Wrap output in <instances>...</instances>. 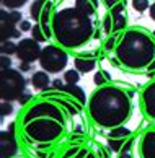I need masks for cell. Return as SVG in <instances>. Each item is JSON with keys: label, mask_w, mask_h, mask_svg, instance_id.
I'll return each instance as SVG.
<instances>
[{"label": "cell", "mask_w": 155, "mask_h": 158, "mask_svg": "<svg viewBox=\"0 0 155 158\" xmlns=\"http://www.w3.org/2000/svg\"><path fill=\"white\" fill-rule=\"evenodd\" d=\"M74 65L75 70H79L80 73L93 72L95 67H97V57L92 54H77L74 57Z\"/></svg>", "instance_id": "cell-13"}, {"label": "cell", "mask_w": 155, "mask_h": 158, "mask_svg": "<svg viewBox=\"0 0 155 158\" xmlns=\"http://www.w3.org/2000/svg\"><path fill=\"white\" fill-rule=\"evenodd\" d=\"M131 137H132V131L127 129L126 126L110 129V132H108V139H114V140H124V142H127Z\"/></svg>", "instance_id": "cell-19"}, {"label": "cell", "mask_w": 155, "mask_h": 158, "mask_svg": "<svg viewBox=\"0 0 155 158\" xmlns=\"http://www.w3.org/2000/svg\"><path fill=\"white\" fill-rule=\"evenodd\" d=\"M11 113H13V104H11L10 101H2L0 103V116H2V118H7V116H10Z\"/></svg>", "instance_id": "cell-28"}, {"label": "cell", "mask_w": 155, "mask_h": 158, "mask_svg": "<svg viewBox=\"0 0 155 158\" xmlns=\"http://www.w3.org/2000/svg\"><path fill=\"white\" fill-rule=\"evenodd\" d=\"M121 34L123 33H113L111 36L106 39V43H105V51L106 52H114L116 46L119 43V39H121Z\"/></svg>", "instance_id": "cell-24"}, {"label": "cell", "mask_w": 155, "mask_h": 158, "mask_svg": "<svg viewBox=\"0 0 155 158\" xmlns=\"http://www.w3.org/2000/svg\"><path fill=\"white\" fill-rule=\"evenodd\" d=\"M85 158H98V155L95 153V152H92V150H90V152H88V155H87Z\"/></svg>", "instance_id": "cell-34"}, {"label": "cell", "mask_w": 155, "mask_h": 158, "mask_svg": "<svg viewBox=\"0 0 155 158\" xmlns=\"http://www.w3.org/2000/svg\"><path fill=\"white\" fill-rule=\"evenodd\" d=\"M132 93L114 83L98 86L87 101V113L93 124L101 129L126 126L132 116Z\"/></svg>", "instance_id": "cell-2"}, {"label": "cell", "mask_w": 155, "mask_h": 158, "mask_svg": "<svg viewBox=\"0 0 155 158\" xmlns=\"http://www.w3.org/2000/svg\"><path fill=\"white\" fill-rule=\"evenodd\" d=\"M101 26H103V31L106 34H113L114 33V21H113V15L111 13H106L103 21H101Z\"/></svg>", "instance_id": "cell-26"}, {"label": "cell", "mask_w": 155, "mask_h": 158, "mask_svg": "<svg viewBox=\"0 0 155 158\" xmlns=\"http://www.w3.org/2000/svg\"><path fill=\"white\" fill-rule=\"evenodd\" d=\"M121 2H123V0H105V5L111 10V8H114L116 5H119Z\"/></svg>", "instance_id": "cell-31"}, {"label": "cell", "mask_w": 155, "mask_h": 158, "mask_svg": "<svg viewBox=\"0 0 155 158\" xmlns=\"http://www.w3.org/2000/svg\"><path fill=\"white\" fill-rule=\"evenodd\" d=\"M74 5H75V8L82 11L83 15H87V16H92L93 18V15H97V11H98V0H74Z\"/></svg>", "instance_id": "cell-17"}, {"label": "cell", "mask_w": 155, "mask_h": 158, "mask_svg": "<svg viewBox=\"0 0 155 158\" xmlns=\"http://www.w3.org/2000/svg\"><path fill=\"white\" fill-rule=\"evenodd\" d=\"M31 85H33L34 90L46 91L51 86V77H49V73L44 72V70H38V72H34L31 75Z\"/></svg>", "instance_id": "cell-15"}, {"label": "cell", "mask_w": 155, "mask_h": 158, "mask_svg": "<svg viewBox=\"0 0 155 158\" xmlns=\"http://www.w3.org/2000/svg\"><path fill=\"white\" fill-rule=\"evenodd\" d=\"M52 88L57 90V91L67 93L69 96H72L74 99H77V101L82 104V108H87L88 99H87L85 93H83V90L79 85H67V83H64V80H54L52 81Z\"/></svg>", "instance_id": "cell-12"}, {"label": "cell", "mask_w": 155, "mask_h": 158, "mask_svg": "<svg viewBox=\"0 0 155 158\" xmlns=\"http://www.w3.org/2000/svg\"><path fill=\"white\" fill-rule=\"evenodd\" d=\"M43 48L39 46L38 41H34L33 38H23L18 41V51H16V57L20 59V62L33 64L39 60Z\"/></svg>", "instance_id": "cell-9"}, {"label": "cell", "mask_w": 155, "mask_h": 158, "mask_svg": "<svg viewBox=\"0 0 155 158\" xmlns=\"http://www.w3.org/2000/svg\"><path fill=\"white\" fill-rule=\"evenodd\" d=\"M31 69V64H26V62H20V72H28Z\"/></svg>", "instance_id": "cell-33"}, {"label": "cell", "mask_w": 155, "mask_h": 158, "mask_svg": "<svg viewBox=\"0 0 155 158\" xmlns=\"http://www.w3.org/2000/svg\"><path fill=\"white\" fill-rule=\"evenodd\" d=\"M0 51H2V56H11L15 54L16 56V51H18V43H13V41H5V43H2V46H0Z\"/></svg>", "instance_id": "cell-23"}, {"label": "cell", "mask_w": 155, "mask_h": 158, "mask_svg": "<svg viewBox=\"0 0 155 158\" xmlns=\"http://www.w3.org/2000/svg\"><path fill=\"white\" fill-rule=\"evenodd\" d=\"M51 25L52 39L65 51H79L98 36L93 18L79 11L75 5L57 8Z\"/></svg>", "instance_id": "cell-3"}, {"label": "cell", "mask_w": 155, "mask_h": 158, "mask_svg": "<svg viewBox=\"0 0 155 158\" xmlns=\"http://www.w3.org/2000/svg\"><path fill=\"white\" fill-rule=\"evenodd\" d=\"M62 80H64V83H67V85H77L80 81V72H79V70H75V69L65 70Z\"/></svg>", "instance_id": "cell-21"}, {"label": "cell", "mask_w": 155, "mask_h": 158, "mask_svg": "<svg viewBox=\"0 0 155 158\" xmlns=\"http://www.w3.org/2000/svg\"><path fill=\"white\" fill-rule=\"evenodd\" d=\"M2 7L7 10H20L28 3V0H0Z\"/></svg>", "instance_id": "cell-25"}, {"label": "cell", "mask_w": 155, "mask_h": 158, "mask_svg": "<svg viewBox=\"0 0 155 158\" xmlns=\"http://www.w3.org/2000/svg\"><path fill=\"white\" fill-rule=\"evenodd\" d=\"M152 34H153V38H155V30H153V31H152Z\"/></svg>", "instance_id": "cell-35"}, {"label": "cell", "mask_w": 155, "mask_h": 158, "mask_svg": "<svg viewBox=\"0 0 155 158\" xmlns=\"http://www.w3.org/2000/svg\"><path fill=\"white\" fill-rule=\"evenodd\" d=\"M26 78L16 69H8L0 72V98L2 101H18L25 95Z\"/></svg>", "instance_id": "cell-5"}, {"label": "cell", "mask_w": 155, "mask_h": 158, "mask_svg": "<svg viewBox=\"0 0 155 158\" xmlns=\"http://www.w3.org/2000/svg\"><path fill=\"white\" fill-rule=\"evenodd\" d=\"M31 38L38 43H46V41L52 39V25H39L34 23L31 30Z\"/></svg>", "instance_id": "cell-14"}, {"label": "cell", "mask_w": 155, "mask_h": 158, "mask_svg": "<svg viewBox=\"0 0 155 158\" xmlns=\"http://www.w3.org/2000/svg\"><path fill=\"white\" fill-rule=\"evenodd\" d=\"M134 143H136V139H134V135H132V137H131L126 143H124L123 150L118 153V158H134V155H132Z\"/></svg>", "instance_id": "cell-22"}, {"label": "cell", "mask_w": 155, "mask_h": 158, "mask_svg": "<svg viewBox=\"0 0 155 158\" xmlns=\"http://www.w3.org/2000/svg\"><path fill=\"white\" fill-rule=\"evenodd\" d=\"M93 83L97 85V88L98 86H105V85H110L111 83V75L106 72V70H98L97 73H95V77H93Z\"/></svg>", "instance_id": "cell-20"}, {"label": "cell", "mask_w": 155, "mask_h": 158, "mask_svg": "<svg viewBox=\"0 0 155 158\" xmlns=\"http://www.w3.org/2000/svg\"><path fill=\"white\" fill-rule=\"evenodd\" d=\"M0 21H7L11 23V25H16L18 26L20 23L23 21V16L18 10H7V8H2L0 11Z\"/></svg>", "instance_id": "cell-18"}, {"label": "cell", "mask_w": 155, "mask_h": 158, "mask_svg": "<svg viewBox=\"0 0 155 158\" xmlns=\"http://www.w3.org/2000/svg\"><path fill=\"white\" fill-rule=\"evenodd\" d=\"M139 158H155V127H150L140 135L137 145Z\"/></svg>", "instance_id": "cell-11"}, {"label": "cell", "mask_w": 155, "mask_h": 158, "mask_svg": "<svg viewBox=\"0 0 155 158\" xmlns=\"http://www.w3.org/2000/svg\"><path fill=\"white\" fill-rule=\"evenodd\" d=\"M69 64V52L57 44H47L43 48L39 65L47 73H61Z\"/></svg>", "instance_id": "cell-6"}, {"label": "cell", "mask_w": 155, "mask_h": 158, "mask_svg": "<svg viewBox=\"0 0 155 158\" xmlns=\"http://www.w3.org/2000/svg\"><path fill=\"white\" fill-rule=\"evenodd\" d=\"M18 28L21 31H31L33 30V25H31V21H28V20H23L20 25H18Z\"/></svg>", "instance_id": "cell-30"}, {"label": "cell", "mask_w": 155, "mask_h": 158, "mask_svg": "<svg viewBox=\"0 0 155 158\" xmlns=\"http://www.w3.org/2000/svg\"><path fill=\"white\" fill-rule=\"evenodd\" d=\"M149 16H150V20H153V21H155V0L152 2L150 8H149Z\"/></svg>", "instance_id": "cell-32"}, {"label": "cell", "mask_w": 155, "mask_h": 158, "mask_svg": "<svg viewBox=\"0 0 155 158\" xmlns=\"http://www.w3.org/2000/svg\"><path fill=\"white\" fill-rule=\"evenodd\" d=\"M69 111L52 98L41 96L26 104L16 124L21 127L23 139L36 150H47L67 129Z\"/></svg>", "instance_id": "cell-1"}, {"label": "cell", "mask_w": 155, "mask_h": 158, "mask_svg": "<svg viewBox=\"0 0 155 158\" xmlns=\"http://www.w3.org/2000/svg\"><path fill=\"white\" fill-rule=\"evenodd\" d=\"M11 69V59L8 56H2V59H0V70H8Z\"/></svg>", "instance_id": "cell-29"}, {"label": "cell", "mask_w": 155, "mask_h": 158, "mask_svg": "<svg viewBox=\"0 0 155 158\" xmlns=\"http://www.w3.org/2000/svg\"><path fill=\"white\" fill-rule=\"evenodd\" d=\"M20 36H21V30L16 25H11V23H7V21H0V39H2V43L10 41V39H16Z\"/></svg>", "instance_id": "cell-16"}, {"label": "cell", "mask_w": 155, "mask_h": 158, "mask_svg": "<svg viewBox=\"0 0 155 158\" xmlns=\"http://www.w3.org/2000/svg\"><path fill=\"white\" fill-rule=\"evenodd\" d=\"M113 54L124 69L132 72L147 70L155 60V38L152 31L144 26H129L123 31Z\"/></svg>", "instance_id": "cell-4"}, {"label": "cell", "mask_w": 155, "mask_h": 158, "mask_svg": "<svg viewBox=\"0 0 155 158\" xmlns=\"http://www.w3.org/2000/svg\"><path fill=\"white\" fill-rule=\"evenodd\" d=\"M18 126L16 122H11L8 129L0 132V158H15L18 155L20 145L16 140L15 127Z\"/></svg>", "instance_id": "cell-7"}, {"label": "cell", "mask_w": 155, "mask_h": 158, "mask_svg": "<svg viewBox=\"0 0 155 158\" xmlns=\"http://www.w3.org/2000/svg\"><path fill=\"white\" fill-rule=\"evenodd\" d=\"M54 11L52 0H34L29 7V16L39 25H51Z\"/></svg>", "instance_id": "cell-8"}, {"label": "cell", "mask_w": 155, "mask_h": 158, "mask_svg": "<svg viewBox=\"0 0 155 158\" xmlns=\"http://www.w3.org/2000/svg\"><path fill=\"white\" fill-rule=\"evenodd\" d=\"M140 109L149 121L155 122V78L140 91Z\"/></svg>", "instance_id": "cell-10"}, {"label": "cell", "mask_w": 155, "mask_h": 158, "mask_svg": "<svg viewBox=\"0 0 155 158\" xmlns=\"http://www.w3.org/2000/svg\"><path fill=\"white\" fill-rule=\"evenodd\" d=\"M152 2H153V0H132L131 3H132V8H134L136 11L142 13V11H145V10L150 8Z\"/></svg>", "instance_id": "cell-27"}]
</instances>
